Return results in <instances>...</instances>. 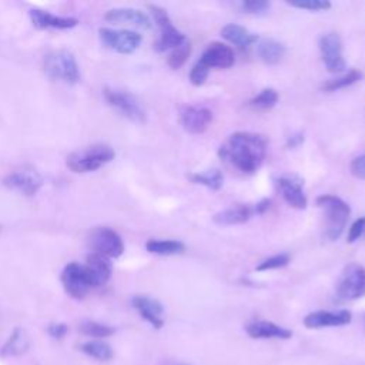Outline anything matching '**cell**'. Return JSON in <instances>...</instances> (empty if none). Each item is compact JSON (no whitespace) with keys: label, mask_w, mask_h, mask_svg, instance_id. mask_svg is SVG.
<instances>
[{"label":"cell","mask_w":365,"mask_h":365,"mask_svg":"<svg viewBox=\"0 0 365 365\" xmlns=\"http://www.w3.org/2000/svg\"><path fill=\"white\" fill-rule=\"evenodd\" d=\"M29 348V338L21 328H16L7 342L4 344L1 354L3 355H20Z\"/></svg>","instance_id":"cell-27"},{"label":"cell","mask_w":365,"mask_h":365,"mask_svg":"<svg viewBox=\"0 0 365 365\" xmlns=\"http://www.w3.org/2000/svg\"><path fill=\"white\" fill-rule=\"evenodd\" d=\"M115 157L114 150L108 144H93L81 150L73 151L68 154L66 164L73 173H93L101 168L103 165L111 163Z\"/></svg>","instance_id":"cell-4"},{"label":"cell","mask_w":365,"mask_h":365,"mask_svg":"<svg viewBox=\"0 0 365 365\" xmlns=\"http://www.w3.org/2000/svg\"><path fill=\"white\" fill-rule=\"evenodd\" d=\"M361 78H362V73L359 70H349L348 73H345L339 77H335V78H331V80L325 81L322 84V90L327 91V93L338 91L341 88H345V87H349V86L358 83Z\"/></svg>","instance_id":"cell-28"},{"label":"cell","mask_w":365,"mask_h":365,"mask_svg":"<svg viewBox=\"0 0 365 365\" xmlns=\"http://www.w3.org/2000/svg\"><path fill=\"white\" fill-rule=\"evenodd\" d=\"M78 329L84 334V335H88V336H94V338H107L110 335L114 334V328L110 327V325H106V324H100V322H96V321H84L80 324Z\"/></svg>","instance_id":"cell-32"},{"label":"cell","mask_w":365,"mask_h":365,"mask_svg":"<svg viewBox=\"0 0 365 365\" xmlns=\"http://www.w3.org/2000/svg\"><path fill=\"white\" fill-rule=\"evenodd\" d=\"M84 268L87 271V275L91 281L93 288H98L106 285L113 274V264L108 258L97 254V252H90L86 258Z\"/></svg>","instance_id":"cell-18"},{"label":"cell","mask_w":365,"mask_h":365,"mask_svg":"<svg viewBox=\"0 0 365 365\" xmlns=\"http://www.w3.org/2000/svg\"><path fill=\"white\" fill-rule=\"evenodd\" d=\"M349 170H351V174L355 177V178H359V180H365V153L355 157L351 164H349Z\"/></svg>","instance_id":"cell-38"},{"label":"cell","mask_w":365,"mask_h":365,"mask_svg":"<svg viewBox=\"0 0 365 365\" xmlns=\"http://www.w3.org/2000/svg\"><path fill=\"white\" fill-rule=\"evenodd\" d=\"M269 204H271V200H268V198H264V200L258 201V202L254 205L255 214H264V212L269 208Z\"/></svg>","instance_id":"cell-41"},{"label":"cell","mask_w":365,"mask_h":365,"mask_svg":"<svg viewBox=\"0 0 365 365\" xmlns=\"http://www.w3.org/2000/svg\"><path fill=\"white\" fill-rule=\"evenodd\" d=\"M335 291L342 301H355L365 297V268L358 262L345 265L336 281Z\"/></svg>","instance_id":"cell-7"},{"label":"cell","mask_w":365,"mask_h":365,"mask_svg":"<svg viewBox=\"0 0 365 365\" xmlns=\"http://www.w3.org/2000/svg\"><path fill=\"white\" fill-rule=\"evenodd\" d=\"M277 187L284 198V201L297 210H304L308 205V198L304 190V181L294 175L287 174L277 178Z\"/></svg>","instance_id":"cell-13"},{"label":"cell","mask_w":365,"mask_h":365,"mask_svg":"<svg viewBox=\"0 0 365 365\" xmlns=\"http://www.w3.org/2000/svg\"><path fill=\"white\" fill-rule=\"evenodd\" d=\"M210 74V68L207 66H204L200 60H197V63L192 66L191 71H190V81L192 86H202L207 80Z\"/></svg>","instance_id":"cell-36"},{"label":"cell","mask_w":365,"mask_h":365,"mask_svg":"<svg viewBox=\"0 0 365 365\" xmlns=\"http://www.w3.org/2000/svg\"><path fill=\"white\" fill-rule=\"evenodd\" d=\"M365 232V217L356 218L348 230V242H355Z\"/></svg>","instance_id":"cell-37"},{"label":"cell","mask_w":365,"mask_h":365,"mask_svg":"<svg viewBox=\"0 0 365 365\" xmlns=\"http://www.w3.org/2000/svg\"><path fill=\"white\" fill-rule=\"evenodd\" d=\"M278 98H279V96H278L277 90L272 87H267V88H262L254 98H251L250 106L255 110L265 111V110L272 108L278 103Z\"/></svg>","instance_id":"cell-30"},{"label":"cell","mask_w":365,"mask_h":365,"mask_svg":"<svg viewBox=\"0 0 365 365\" xmlns=\"http://www.w3.org/2000/svg\"><path fill=\"white\" fill-rule=\"evenodd\" d=\"M291 7L308 10V11H325L331 9V1L328 0H289L287 1Z\"/></svg>","instance_id":"cell-33"},{"label":"cell","mask_w":365,"mask_h":365,"mask_svg":"<svg viewBox=\"0 0 365 365\" xmlns=\"http://www.w3.org/2000/svg\"><path fill=\"white\" fill-rule=\"evenodd\" d=\"M285 51H287L285 46L275 38L265 37L258 40L257 43V56L259 57V60H262L265 64H269V66L279 63Z\"/></svg>","instance_id":"cell-24"},{"label":"cell","mask_w":365,"mask_h":365,"mask_svg":"<svg viewBox=\"0 0 365 365\" xmlns=\"http://www.w3.org/2000/svg\"><path fill=\"white\" fill-rule=\"evenodd\" d=\"M315 202L324 212V237L329 241L338 240L344 232L351 215L349 205L342 198L332 194H322L317 197Z\"/></svg>","instance_id":"cell-3"},{"label":"cell","mask_w":365,"mask_h":365,"mask_svg":"<svg viewBox=\"0 0 365 365\" xmlns=\"http://www.w3.org/2000/svg\"><path fill=\"white\" fill-rule=\"evenodd\" d=\"M200 61L204 66H207L210 70L211 68H230L235 61V56H234V50L231 46L221 43V41H212L202 51Z\"/></svg>","instance_id":"cell-15"},{"label":"cell","mask_w":365,"mask_h":365,"mask_svg":"<svg viewBox=\"0 0 365 365\" xmlns=\"http://www.w3.org/2000/svg\"><path fill=\"white\" fill-rule=\"evenodd\" d=\"M41 67L44 74L64 84H76L80 81V67L74 54L67 48L51 50L44 54Z\"/></svg>","instance_id":"cell-2"},{"label":"cell","mask_w":365,"mask_h":365,"mask_svg":"<svg viewBox=\"0 0 365 365\" xmlns=\"http://www.w3.org/2000/svg\"><path fill=\"white\" fill-rule=\"evenodd\" d=\"M98 37L104 47L120 54L134 53L143 41V36L140 33L133 30H125V29L100 27Z\"/></svg>","instance_id":"cell-8"},{"label":"cell","mask_w":365,"mask_h":365,"mask_svg":"<svg viewBox=\"0 0 365 365\" xmlns=\"http://www.w3.org/2000/svg\"><path fill=\"white\" fill-rule=\"evenodd\" d=\"M188 180L194 184L204 185L212 191H218L224 184V175L217 168L207 170L202 173H191V174H188Z\"/></svg>","instance_id":"cell-26"},{"label":"cell","mask_w":365,"mask_h":365,"mask_svg":"<svg viewBox=\"0 0 365 365\" xmlns=\"http://www.w3.org/2000/svg\"><path fill=\"white\" fill-rule=\"evenodd\" d=\"M104 19L110 23L131 24V26L143 29V30H150L153 27V21L148 17V14L138 9H133V7L110 9L104 14Z\"/></svg>","instance_id":"cell-17"},{"label":"cell","mask_w":365,"mask_h":365,"mask_svg":"<svg viewBox=\"0 0 365 365\" xmlns=\"http://www.w3.org/2000/svg\"><path fill=\"white\" fill-rule=\"evenodd\" d=\"M30 20L36 29H56V30H68L78 24L76 17L57 16L43 9H30Z\"/></svg>","instance_id":"cell-20"},{"label":"cell","mask_w":365,"mask_h":365,"mask_svg":"<svg viewBox=\"0 0 365 365\" xmlns=\"http://www.w3.org/2000/svg\"><path fill=\"white\" fill-rule=\"evenodd\" d=\"M173 365H184V364H173Z\"/></svg>","instance_id":"cell-42"},{"label":"cell","mask_w":365,"mask_h":365,"mask_svg":"<svg viewBox=\"0 0 365 365\" xmlns=\"http://www.w3.org/2000/svg\"><path fill=\"white\" fill-rule=\"evenodd\" d=\"M289 261H291L289 254L281 252V254H275V255H272V257H269V258L261 261V262L255 267V269L259 271V272H261V271H269V269H278V268H282V267L288 265Z\"/></svg>","instance_id":"cell-34"},{"label":"cell","mask_w":365,"mask_h":365,"mask_svg":"<svg viewBox=\"0 0 365 365\" xmlns=\"http://www.w3.org/2000/svg\"><path fill=\"white\" fill-rule=\"evenodd\" d=\"M80 349L87 354L91 358H96L97 361H110L113 358V349L111 346L100 339L88 341L80 345Z\"/></svg>","instance_id":"cell-29"},{"label":"cell","mask_w":365,"mask_h":365,"mask_svg":"<svg viewBox=\"0 0 365 365\" xmlns=\"http://www.w3.org/2000/svg\"><path fill=\"white\" fill-rule=\"evenodd\" d=\"M180 123L190 134H202L212 123V111L204 106H184L180 110Z\"/></svg>","instance_id":"cell-14"},{"label":"cell","mask_w":365,"mask_h":365,"mask_svg":"<svg viewBox=\"0 0 365 365\" xmlns=\"http://www.w3.org/2000/svg\"><path fill=\"white\" fill-rule=\"evenodd\" d=\"M218 154L240 171L252 174L267 157V138L251 131H237L230 135L227 144L220 147Z\"/></svg>","instance_id":"cell-1"},{"label":"cell","mask_w":365,"mask_h":365,"mask_svg":"<svg viewBox=\"0 0 365 365\" xmlns=\"http://www.w3.org/2000/svg\"><path fill=\"white\" fill-rule=\"evenodd\" d=\"M245 332L254 339H289L292 336V332L289 329L265 319H258L247 324Z\"/></svg>","instance_id":"cell-21"},{"label":"cell","mask_w":365,"mask_h":365,"mask_svg":"<svg viewBox=\"0 0 365 365\" xmlns=\"http://www.w3.org/2000/svg\"><path fill=\"white\" fill-rule=\"evenodd\" d=\"M131 304L137 309V312L141 315V318L145 319L148 324H151L155 329L163 328L164 307L160 301L147 295H135L133 297Z\"/></svg>","instance_id":"cell-19"},{"label":"cell","mask_w":365,"mask_h":365,"mask_svg":"<svg viewBox=\"0 0 365 365\" xmlns=\"http://www.w3.org/2000/svg\"><path fill=\"white\" fill-rule=\"evenodd\" d=\"M304 143V134L295 133L287 138V147L288 148H297Z\"/></svg>","instance_id":"cell-40"},{"label":"cell","mask_w":365,"mask_h":365,"mask_svg":"<svg viewBox=\"0 0 365 365\" xmlns=\"http://www.w3.org/2000/svg\"><path fill=\"white\" fill-rule=\"evenodd\" d=\"M145 250L155 255H177L185 251V245L178 240H148Z\"/></svg>","instance_id":"cell-25"},{"label":"cell","mask_w":365,"mask_h":365,"mask_svg":"<svg viewBox=\"0 0 365 365\" xmlns=\"http://www.w3.org/2000/svg\"><path fill=\"white\" fill-rule=\"evenodd\" d=\"M190 54H191V43L187 40L181 46L173 48V51L167 57V64L173 70H178V68H181L185 64V61L188 60Z\"/></svg>","instance_id":"cell-31"},{"label":"cell","mask_w":365,"mask_h":365,"mask_svg":"<svg viewBox=\"0 0 365 365\" xmlns=\"http://www.w3.org/2000/svg\"><path fill=\"white\" fill-rule=\"evenodd\" d=\"M64 291L74 299H83L91 291L93 285L84 265L73 261L68 262L60 275Z\"/></svg>","instance_id":"cell-10"},{"label":"cell","mask_w":365,"mask_h":365,"mask_svg":"<svg viewBox=\"0 0 365 365\" xmlns=\"http://www.w3.org/2000/svg\"><path fill=\"white\" fill-rule=\"evenodd\" d=\"M254 214H255L254 205L240 204V205L218 211L217 214H214L212 221L218 225H238L251 220Z\"/></svg>","instance_id":"cell-22"},{"label":"cell","mask_w":365,"mask_h":365,"mask_svg":"<svg viewBox=\"0 0 365 365\" xmlns=\"http://www.w3.org/2000/svg\"><path fill=\"white\" fill-rule=\"evenodd\" d=\"M352 321V314L348 309L339 311H314L304 318V325L308 329H319L329 327H344Z\"/></svg>","instance_id":"cell-16"},{"label":"cell","mask_w":365,"mask_h":365,"mask_svg":"<svg viewBox=\"0 0 365 365\" xmlns=\"http://www.w3.org/2000/svg\"><path fill=\"white\" fill-rule=\"evenodd\" d=\"M103 96H104L107 104L113 110H115L120 115L125 117L127 120L137 123V124H143L147 121L145 108L143 107L140 100L135 96H133L131 93L118 90V88L106 87L103 90Z\"/></svg>","instance_id":"cell-5"},{"label":"cell","mask_w":365,"mask_h":365,"mask_svg":"<svg viewBox=\"0 0 365 365\" xmlns=\"http://www.w3.org/2000/svg\"><path fill=\"white\" fill-rule=\"evenodd\" d=\"M221 36L228 43H231L232 46H235L241 50H250V47L258 41L257 34L251 33L248 29H245L240 24H235V23L225 24L221 29Z\"/></svg>","instance_id":"cell-23"},{"label":"cell","mask_w":365,"mask_h":365,"mask_svg":"<svg viewBox=\"0 0 365 365\" xmlns=\"http://www.w3.org/2000/svg\"><path fill=\"white\" fill-rule=\"evenodd\" d=\"M43 182L44 180L41 174L31 167H23V168L14 170L9 173L3 180V184L7 188L17 191L26 197L36 195L43 187Z\"/></svg>","instance_id":"cell-12"},{"label":"cell","mask_w":365,"mask_h":365,"mask_svg":"<svg viewBox=\"0 0 365 365\" xmlns=\"http://www.w3.org/2000/svg\"><path fill=\"white\" fill-rule=\"evenodd\" d=\"M47 332L50 336H53L54 339H61L66 336V334L68 332V327L63 322H54V324H50L48 328H47Z\"/></svg>","instance_id":"cell-39"},{"label":"cell","mask_w":365,"mask_h":365,"mask_svg":"<svg viewBox=\"0 0 365 365\" xmlns=\"http://www.w3.org/2000/svg\"><path fill=\"white\" fill-rule=\"evenodd\" d=\"M319 51L325 68L329 73H342L346 68L342 40L338 33L328 31L319 37Z\"/></svg>","instance_id":"cell-11"},{"label":"cell","mask_w":365,"mask_h":365,"mask_svg":"<svg viewBox=\"0 0 365 365\" xmlns=\"http://www.w3.org/2000/svg\"><path fill=\"white\" fill-rule=\"evenodd\" d=\"M151 16L155 21V24L160 29V37L154 44L155 51L163 53L167 50H173L178 46H181L184 41H187V37L182 31H180L171 21L167 10H164L160 6L155 4H150L148 6Z\"/></svg>","instance_id":"cell-6"},{"label":"cell","mask_w":365,"mask_h":365,"mask_svg":"<svg viewBox=\"0 0 365 365\" xmlns=\"http://www.w3.org/2000/svg\"><path fill=\"white\" fill-rule=\"evenodd\" d=\"M271 3L267 0H244L240 3V7L244 13L248 14H262L269 9Z\"/></svg>","instance_id":"cell-35"},{"label":"cell","mask_w":365,"mask_h":365,"mask_svg":"<svg viewBox=\"0 0 365 365\" xmlns=\"http://www.w3.org/2000/svg\"><path fill=\"white\" fill-rule=\"evenodd\" d=\"M88 244L93 252H97L108 259L118 258L124 252V242L120 234L110 227H96L88 237Z\"/></svg>","instance_id":"cell-9"}]
</instances>
